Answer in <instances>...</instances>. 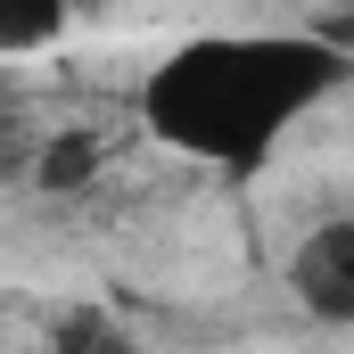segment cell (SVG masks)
I'll list each match as a JSON object with an SVG mask.
<instances>
[{"label": "cell", "mask_w": 354, "mask_h": 354, "mask_svg": "<svg viewBox=\"0 0 354 354\" xmlns=\"http://www.w3.org/2000/svg\"><path fill=\"white\" fill-rule=\"evenodd\" d=\"M346 83V50L313 33H198L140 83V124L223 174H256L280 132Z\"/></svg>", "instance_id": "1"}, {"label": "cell", "mask_w": 354, "mask_h": 354, "mask_svg": "<svg viewBox=\"0 0 354 354\" xmlns=\"http://www.w3.org/2000/svg\"><path fill=\"white\" fill-rule=\"evenodd\" d=\"M288 297L322 322V330H346L354 322V214H330L297 239L288 256Z\"/></svg>", "instance_id": "2"}, {"label": "cell", "mask_w": 354, "mask_h": 354, "mask_svg": "<svg viewBox=\"0 0 354 354\" xmlns=\"http://www.w3.org/2000/svg\"><path fill=\"white\" fill-rule=\"evenodd\" d=\"M66 8L58 0H0V58H25V50H50L66 41Z\"/></svg>", "instance_id": "3"}, {"label": "cell", "mask_w": 354, "mask_h": 354, "mask_svg": "<svg viewBox=\"0 0 354 354\" xmlns=\"http://www.w3.org/2000/svg\"><path fill=\"white\" fill-rule=\"evenodd\" d=\"M41 354H140V346H132L115 322H99V313H75V322H58V330H50V346H41Z\"/></svg>", "instance_id": "5"}, {"label": "cell", "mask_w": 354, "mask_h": 354, "mask_svg": "<svg viewBox=\"0 0 354 354\" xmlns=\"http://www.w3.org/2000/svg\"><path fill=\"white\" fill-rule=\"evenodd\" d=\"M91 174H99V140H91V132H58V140L41 149V189L66 198V189H83Z\"/></svg>", "instance_id": "4"}]
</instances>
